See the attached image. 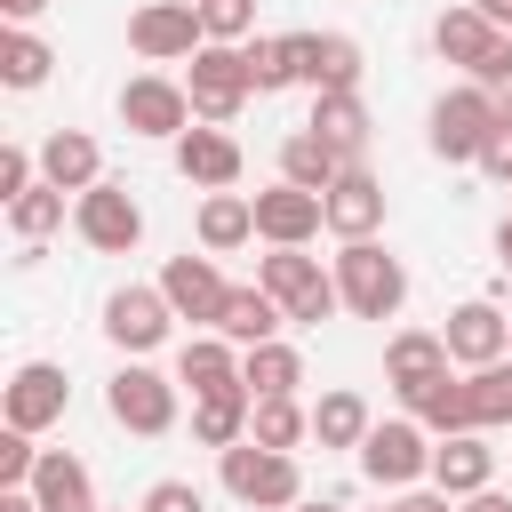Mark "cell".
Returning a JSON list of instances; mask_svg holds the SVG:
<instances>
[{
    "label": "cell",
    "instance_id": "cell-35",
    "mask_svg": "<svg viewBox=\"0 0 512 512\" xmlns=\"http://www.w3.org/2000/svg\"><path fill=\"white\" fill-rule=\"evenodd\" d=\"M240 56H248L256 96H280V88L296 80V48H288V32H280V40H240Z\"/></svg>",
    "mask_w": 512,
    "mask_h": 512
},
{
    "label": "cell",
    "instance_id": "cell-22",
    "mask_svg": "<svg viewBox=\"0 0 512 512\" xmlns=\"http://www.w3.org/2000/svg\"><path fill=\"white\" fill-rule=\"evenodd\" d=\"M280 328H288V312H280V296H272L264 280H256V288H232L224 312H216V336H232L240 352H248V344H272Z\"/></svg>",
    "mask_w": 512,
    "mask_h": 512
},
{
    "label": "cell",
    "instance_id": "cell-3",
    "mask_svg": "<svg viewBox=\"0 0 512 512\" xmlns=\"http://www.w3.org/2000/svg\"><path fill=\"white\" fill-rule=\"evenodd\" d=\"M192 72H184V88H192V112L208 120V128H224V120H240V104L256 96V80H248V56H240V40H200L192 56H184Z\"/></svg>",
    "mask_w": 512,
    "mask_h": 512
},
{
    "label": "cell",
    "instance_id": "cell-40",
    "mask_svg": "<svg viewBox=\"0 0 512 512\" xmlns=\"http://www.w3.org/2000/svg\"><path fill=\"white\" fill-rule=\"evenodd\" d=\"M136 512H208V496H200V488H192V480H152V488H144V504H136Z\"/></svg>",
    "mask_w": 512,
    "mask_h": 512
},
{
    "label": "cell",
    "instance_id": "cell-15",
    "mask_svg": "<svg viewBox=\"0 0 512 512\" xmlns=\"http://www.w3.org/2000/svg\"><path fill=\"white\" fill-rule=\"evenodd\" d=\"M440 336H448V360H456V368H488V360H504V352H512V320H504L488 296L456 304Z\"/></svg>",
    "mask_w": 512,
    "mask_h": 512
},
{
    "label": "cell",
    "instance_id": "cell-17",
    "mask_svg": "<svg viewBox=\"0 0 512 512\" xmlns=\"http://www.w3.org/2000/svg\"><path fill=\"white\" fill-rule=\"evenodd\" d=\"M320 208H328V232H336V240H376V224H384V184L352 160V168L320 192Z\"/></svg>",
    "mask_w": 512,
    "mask_h": 512
},
{
    "label": "cell",
    "instance_id": "cell-18",
    "mask_svg": "<svg viewBox=\"0 0 512 512\" xmlns=\"http://www.w3.org/2000/svg\"><path fill=\"white\" fill-rule=\"evenodd\" d=\"M432 376H448V336H432V328H400V336L384 344V384H392L400 400H416Z\"/></svg>",
    "mask_w": 512,
    "mask_h": 512
},
{
    "label": "cell",
    "instance_id": "cell-28",
    "mask_svg": "<svg viewBox=\"0 0 512 512\" xmlns=\"http://www.w3.org/2000/svg\"><path fill=\"white\" fill-rule=\"evenodd\" d=\"M256 240V200L248 192H208L200 200V248L208 256H232V248H248Z\"/></svg>",
    "mask_w": 512,
    "mask_h": 512
},
{
    "label": "cell",
    "instance_id": "cell-11",
    "mask_svg": "<svg viewBox=\"0 0 512 512\" xmlns=\"http://www.w3.org/2000/svg\"><path fill=\"white\" fill-rule=\"evenodd\" d=\"M168 328H176V304L160 288H112L104 296V336L120 352H152V344H168Z\"/></svg>",
    "mask_w": 512,
    "mask_h": 512
},
{
    "label": "cell",
    "instance_id": "cell-49",
    "mask_svg": "<svg viewBox=\"0 0 512 512\" xmlns=\"http://www.w3.org/2000/svg\"><path fill=\"white\" fill-rule=\"evenodd\" d=\"M288 512H344V504H288Z\"/></svg>",
    "mask_w": 512,
    "mask_h": 512
},
{
    "label": "cell",
    "instance_id": "cell-39",
    "mask_svg": "<svg viewBox=\"0 0 512 512\" xmlns=\"http://www.w3.org/2000/svg\"><path fill=\"white\" fill-rule=\"evenodd\" d=\"M200 24H208V40H248L256 32V0H200Z\"/></svg>",
    "mask_w": 512,
    "mask_h": 512
},
{
    "label": "cell",
    "instance_id": "cell-24",
    "mask_svg": "<svg viewBox=\"0 0 512 512\" xmlns=\"http://www.w3.org/2000/svg\"><path fill=\"white\" fill-rule=\"evenodd\" d=\"M104 176V152H96V136H80V128H56L48 144H40V184H56V192H88Z\"/></svg>",
    "mask_w": 512,
    "mask_h": 512
},
{
    "label": "cell",
    "instance_id": "cell-8",
    "mask_svg": "<svg viewBox=\"0 0 512 512\" xmlns=\"http://www.w3.org/2000/svg\"><path fill=\"white\" fill-rule=\"evenodd\" d=\"M72 224H80V240L104 248V256H128V248L144 240V208H136L128 184H112V176H96L88 192H72Z\"/></svg>",
    "mask_w": 512,
    "mask_h": 512
},
{
    "label": "cell",
    "instance_id": "cell-19",
    "mask_svg": "<svg viewBox=\"0 0 512 512\" xmlns=\"http://www.w3.org/2000/svg\"><path fill=\"white\" fill-rule=\"evenodd\" d=\"M488 480H496V448H488V432H448V440L432 448V488H448L456 504L480 496Z\"/></svg>",
    "mask_w": 512,
    "mask_h": 512
},
{
    "label": "cell",
    "instance_id": "cell-20",
    "mask_svg": "<svg viewBox=\"0 0 512 512\" xmlns=\"http://www.w3.org/2000/svg\"><path fill=\"white\" fill-rule=\"evenodd\" d=\"M176 176L184 184H208V192H232L240 184V144L224 128H184L176 136Z\"/></svg>",
    "mask_w": 512,
    "mask_h": 512
},
{
    "label": "cell",
    "instance_id": "cell-31",
    "mask_svg": "<svg viewBox=\"0 0 512 512\" xmlns=\"http://www.w3.org/2000/svg\"><path fill=\"white\" fill-rule=\"evenodd\" d=\"M240 384H248V400H280V392H296L304 384V360H296V344H248L240 352Z\"/></svg>",
    "mask_w": 512,
    "mask_h": 512
},
{
    "label": "cell",
    "instance_id": "cell-48",
    "mask_svg": "<svg viewBox=\"0 0 512 512\" xmlns=\"http://www.w3.org/2000/svg\"><path fill=\"white\" fill-rule=\"evenodd\" d=\"M496 256H504V272H512V216L496 224Z\"/></svg>",
    "mask_w": 512,
    "mask_h": 512
},
{
    "label": "cell",
    "instance_id": "cell-34",
    "mask_svg": "<svg viewBox=\"0 0 512 512\" xmlns=\"http://www.w3.org/2000/svg\"><path fill=\"white\" fill-rule=\"evenodd\" d=\"M304 432H312V408H296V392L256 400V416H248V440H264V448H296Z\"/></svg>",
    "mask_w": 512,
    "mask_h": 512
},
{
    "label": "cell",
    "instance_id": "cell-13",
    "mask_svg": "<svg viewBox=\"0 0 512 512\" xmlns=\"http://www.w3.org/2000/svg\"><path fill=\"white\" fill-rule=\"evenodd\" d=\"M160 296L176 304V320H200V328H216V312H224L232 280H224V272H216V256L200 248V256H168V272H160Z\"/></svg>",
    "mask_w": 512,
    "mask_h": 512
},
{
    "label": "cell",
    "instance_id": "cell-25",
    "mask_svg": "<svg viewBox=\"0 0 512 512\" xmlns=\"http://www.w3.org/2000/svg\"><path fill=\"white\" fill-rule=\"evenodd\" d=\"M416 424L432 432V440H448V432H480V408H472V376H432L416 400Z\"/></svg>",
    "mask_w": 512,
    "mask_h": 512
},
{
    "label": "cell",
    "instance_id": "cell-43",
    "mask_svg": "<svg viewBox=\"0 0 512 512\" xmlns=\"http://www.w3.org/2000/svg\"><path fill=\"white\" fill-rule=\"evenodd\" d=\"M448 504H456L448 488H400V504H392V512H448Z\"/></svg>",
    "mask_w": 512,
    "mask_h": 512
},
{
    "label": "cell",
    "instance_id": "cell-6",
    "mask_svg": "<svg viewBox=\"0 0 512 512\" xmlns=\"http://www.w3.org/2000/svg\"><path fill=\"white\" fill-rule=\"evenodd\" d=\"M104 408H112V424H120V432H136V440H160V432L176 424V376H160V368L128 360V368L104 384Z\"/></svg>",
    "mask_w": 512,
    "mask_h": 512
},
{
    "label": "cell",
    "instance_id": "cell-36",
    "mask_svg": "<svg viewBox=\"0 0 512 512\" xmlns=\"http://www.w3.org/2000/svg\"><path fill=\"white\" fill-rule=\"evenodd\" d=\"M472 408H480V432L512 424V352L488 360V368H472Z\"/></svg>",
    "mask_w": 512,
    "mask_h": 512
},
{
    "label": "cell",
    "instance_id": "cell-45",
    "mask_svg": "<svg viewBox=\"0 0 512 512\" xmlns=\"http://www.w3.org/2000/svg\"><path fill=\"white\" fill-rule=\"evenodd\" d=\"M40 8H48V0H0V16H8V24H32Z\"/></svg>",
    "mask_w": 512,
    "mask_h": 512
},
{
    "label": "cell",
    "instance_id": "cell-12",
    "mask_svg": "<svg viewBox=\"0 0 512 512\" xmlns=\"http://www.w3.org/2000/svg\"><path fill=\"white\" fill-rule=\"evenodd\" d=\"M256 200V240H272V248H304L320 224H328V208H320V192H304V184H272V192H248Z\"/></svg>",
    "mask_w": 512,
    "mask_h": 512
},
{
    "label": "cell",
    "instance_id": "cell-21",
    "mask_svg": "<svg viewBox=\"0 0 512 512\" xmlns=\"http://www.w3.org/2000/svg\"><path fill=\"white\" fill-rule=\"evenodd\" d=\"M176 384H192V400L200 392H248L240 384V352H232V336H184V352H176Z\"/></svg>",
    "mask_w": 512,
    "mask_h": 512
},
{
    "label": "cell",
    "instance_id": "cell-27",
    "mask_svg": "<svg viewBox=\"0 0 512 512\" xmlns=\"http://www.w3.org/2000/svg\"><path fill=\"white\" fill-rule=\"evenodd\" d=\"M344 168H352V160H344V152H336L320 128H296V136H280V176H288V184H304V192H328Z\"/></svg>",
    "mask_w": 512,
    "mask_h": 512
},
{
    "label": "cell",
    "instance_id": "cell-9",
    "mask_svg": "<svg viewBox=\"0 0 512 512\" xmlns=\"http://www.w3.org/2000/svg\"><path fill=\"white\" fill-rule=\"evenodd\" d=\"M360 472H368L376 488H416V480H432V440H424V424H416V416H400V424H368V440H360Z\"/></svg>",
    "mask_w": 512,
    "mask_h": 512
},
{
    "label": "cell",
    "instance_id": "cell-50",
    "mask_svg": "<svg viewBox=\"0 0 512 512\" xmlns=\"http://www.w3.org/2000/svg\"><path fill=\"white\" fill-rule=\"evenodd\" d=\"M384 512H392V504H384Z\"/></svg>",
    "mask_w": 512,
    "mask_h": 512
},
{
    "label": "cell",
    "instance_id": "cell-23",
    "mask_svg": "<svg viewBox=\"0 0 512 512\" xmlns=\"http://www.w3.org/2000/svg\"><path fill=\"white\" fill-rule=\"evenodd\" d=\"M432 48H440L448 64H464V72H480V64L504 48V24H488L480 8H448V16L432 24Z\"/></svg>",
    "mask_w": 512,
    "mask_h": 512
},
{
    "label": "cell",
    "instance_id": "cell-47",
    "mask_svg": "<svg viewBox=\"0 0 512 512\" xmlns=\"http://www.w3.org/2000/svg\"><path fill=\"white\" fill-rule=\"evenodd\" d=\"M472 8H480L488 24H504V32H512V0H472Z\"/></svg>",
    "mask_w": 512,
    "mask_h": 512
},
{
    "label": "cell",
    "instance_id": "cell-46",
    "mask_svg": "<svg viewBox=\"0 0 512 512\" xmlns=\"http://www.w3.org/2000/svg\"><path fill=\"white\" fill-rule=\"evenodd\" d=\"M464 512H512V496H496V488H480V496H464Z\"/></svg>",
    "mask_w": 512,
    "mask_h": 512
},
{
    "label": "cell",
    "instance_id": "cell-30",
    "mask_svg": "<svg viewBox=\"0 0 512 512\" xmlns=\"http://www.w3.org/2000/svg\"><path fill=\"white\" fill-rule=\"evenodd\" d=\"M304 128H320L344 160H360L368 152V104H360V88H336V96H312V120Z\"/></svg>",
    "mask_w": 512,
    "mask_h": 512
},
{
    "label": "cell",
    "instance_id": "cell-16",
    "mask_svg": "<svg viewBox=\"0 0 512 512\" xmlns=\"http://www.w3.org/2000/svg\"><path fill=\"white\" fill-rule=\"evenodd\" d=\"M64 408H72V384H64L56 360H24V368L8 376V424L48 432V424H64Z\"/></svg>",
    "mask_w": 512,
    "mask_h": 512
},
{
    "label": "cell",
    "instance_id": "cell-38",
    "mask_svg": "<svg viewBox=\"0 0 512 512\" xmlns=\"http://www.w3.org/2000/svg\"><path fill=\"white\" fill-rule=\"evenodd\" d=\"M32 472H40V448L24 424H8L0 432V488H32Z\"/></svg>",
    "mask_w": 512,
    "mask_h": 512
},
{
    "label": "cell",
    "instance_id": "cell-7",
    "mask_svg": "<svg viewBox=\"0 0 512 512\" xmlns=\"http://www.w3.org/2000/svg\"><path fill=\"white\" fill-rule=\"evenodd\" d=\"M200 40H208L200 0H144V8L128 16V48H136L144 64H184Z\"/></svg>",
    "mask_w": 512,
    "mask_h": 512
},
{
    "label": "cell",
    "instance_id": "cell-10",
    "mask_svg": "<svg viewBox=\"0 0 512 512\" xmlns=\"http://www.w3.org/2000/svg\"><path fill=\"white\" fill-rule=\"evenodd\" d=\"M120 120H128V136H184L200 112H192V88L184 80H160V72H136L128 88H120Z\"/></svg>",
    "mask_w": 512,
    "mask_h": 512
},
{
    "label": "cell",
    "instance_id": "cell-5",
    "mask_svg": "<svg viewBox=\"0 0 512 512\" xmlns=\"http://www.w3.org/2000/svg\"><path fill=\"white\" fill-rule=\"evenodd\" d=\"M256 280L280 296V312L296 320V328H320L336 304H344V288H336V272H320L304 248H272V256H256Z\"/></svg>",
    "mask_w": 512,
    "mask_h": 512
},
{
    "label": "cell",
    "instance_id": "cell-32",
    "mask_svg": "<svg viewBox=\"0 0 512 512\" xmlns=\"http://www.w3.org/2000/svg\"><path fill=\"white\" fill-rule=\"evenodd\" d=\"M368 424H376V416H368L360 392H320V408H312V440H320V448H360Z\"/></svg>",
    "mask_w": 512,
    "mask_h": 512
},
{
    "label": "cell",
    "instance_id": "cell-37",
    "mask_svg": "<svg viewBox=\"0 0 512 512\" xmlns=\"http://www.w3.org/2000/svg\"><path fill=\"white\" fill-rule=\"evenodd\" d=\"M8 224H16V240H48L64 224V192L56 184H32L24 200H8Z\"/></svg>",
    "mask_w": 512,
    "mask_h": 512
},
{
    "label": "cell",
    "instance_id": "cell-2",
    "mask_svg": "<svg viewBox=\"0 0 512 512\" xmlns=\"http://www.w3.org/2000/svg\"><path fill=\"white\" fill-rule=\"evenodd\" d=\"M336 288H344V312H352V320H392V312L408 304V272H400V256L376 248V240H344V248H336Z\"/></svg>",
    "mask_w": 512,
    "mask_h": 512
},
{
    "label": "cell",
    "instance_id": "cell-26",
    "mask_svg": "<svg viewBox=\"0 0 512 512\" xmlns=\"http://www.w3.org/2000/svg\"><path fill=\"white\" fill-rule=\"evenodd\" d=\"M32 496H40V512H96V480H88V464L64 456V448H40Z\"/></svg>",
    "mask_w": 512,
    "mask_h": 512
},
{
    "label": "cell",
    "instance_id": "cell-29",
    "mask_svg": "<svg viewBox=\"0 0 512 512\" xmlns=\"http://www.w3.org/2000/svg\"><path fill=\"white\" fill-rule=\"evenodd\" d=\"M248 416H256V400H248V392H200V400H192V440L224 456V448H240V440H248Z\"/></svg>",
    "mask_w": 512,
    "mask_h": 512
},
{
    "label": "cell",
    "instance_id": "cell-44",
    "mask_svg": "<svg viewBox=\"0 0 512 512\" xmlns=\"http://www.w3.org/2000/svg\"><path fill=\"white\" fill-rule=\"evenodd\" d=\"M0 512H40V496L32 488H0Z\"/></svg>",
    "mask_w": 512,
    "mask_h": 512
},
{
    "label": "cell",
    "instance_id": "cell-42",
    "mask_svg": "<svg viewBox=\"0 0 512 512\" xmlns=\"http://www.w3.org/2000/svg\"><path fill=\"white\" fill-rule=\"evenodd\" d=\"M480 168H488L496 184H512V112H504V128H496V144L480 152Z\"/></svg>",
    "mask_w": 512,
    "mask_h": 512
},
{
    "label": "cell",
    "instance_id": "cell-4",
    "mask_svg": "<svg viewBox=\"0 0 512 512\" xmlns=\"http://www.w3.org/2000/svg\"><path fill=\"white\" fill-rule=\"evenodd\" d=\"M496 128H504V104H496V88H480V80H464V88H448V96L432 104V152H440V160H480V152L496 144Z\"/></svg>",
    "mask_w": 512,
    "mask_h": 512
},
{
    "label": "cell",
    "instance_id": "cell-14",
    "mask_svg": "<svg viewBox=\"0 0 512 512\" xmlns=\"http://www.w3.org/2000/svg\"><path fill=\"white\" fill-rule=\"evenodd\" d=\"M288 48H296V80L312 96L360 88V40H344V32H288Z\"/></svg>",
    "mask_w": 512,
    "mask_h": 512
},
{
    "label": "cell",
    "instance_id": "cell-41",
    "mask_svg": "<svg viewBox=\"0 0 512 512\" xmlns=\"http://www.w3.org/2000/svg\"><path fill=\"white\" fill-rule=\"evenodd\" d=\"M32 168H40V160H32L24 144H8V152H0V200H24V192H32Z\"/></svg>",
    "mask_w": 512,
    "mask_h": 512
},
{
    "label": "cell",
    "instance_id": "cell-33",
    "mask_svg": "<svg viewBox=\"0 0 512 512\" xmlns=\"http://www.w3.org/2000/svg\"><path fill=\"white\" fill-rule=\"evenodd\" d=\"M48 64H56V56H48V40H40V32H24V24H8V32H0V80H8V88H40V80H48Z\"/></svg>",
    "mask_w": 512,
    "mask_h": 512
},
{
    "label": "cell",
    "instance_id": "cell-1",
    "mask_svg": "<svg viewBox=\"0 0 512 512\" xmlns=\"http://www.w3.org/2000/svg\"><path fill=\"white\" fill-rule=\"evenodd\" d=\"M224 472V496H240L248 512H288L304 504V472H296V448H264V440H240L216 456Z\"/></svg>",
    "mask_w": 512,
    "mask_h": 512
}]
</instances>
